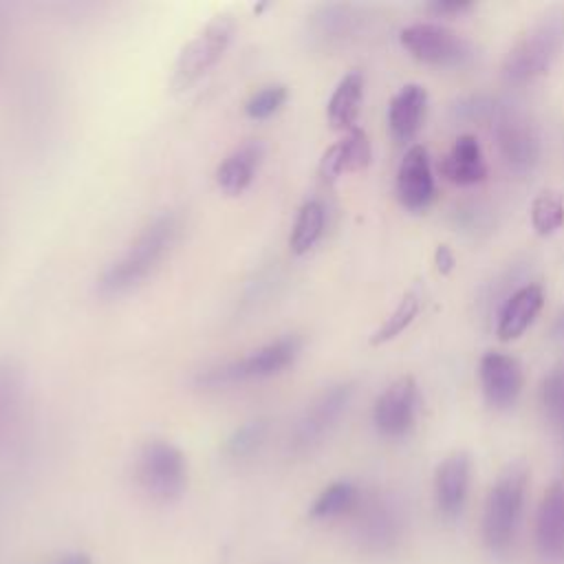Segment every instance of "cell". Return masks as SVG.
Here are the masks:
<instances>
[{
    "label": "cell",
    "mask_w": 564,
    "mask_h": 564,
    "mask_svg": "<svg viewBox=\"0 0 564 564\" xmlns=\"http://www.w3.org/2000/svg\"><path fill=\"white\" fill-rule=\"evenodd\" d=\"M544 306V289L538 282H529L516 289L502 304L498 313L496 335L500 341L518 339L538 317Z\"/></svg>",
    "instance_id": "e0dca14e"
},
{
    "label": "cell",
    "mask_w": 564,
    "mask_h": 564,
    "mask_svg": "<svg viewBox=\"0 0 564 564\" xmlns=\"http://www.w3.org/2000/svg\"><path fill=\"white\" fill-rule=\"evenodd\" d=\"M478 379L487 403L496 410L513 408L524 386V372L520 361L500 350H489L480 357Z\"/></svg>",
    "instance_id": "30bf717a"
},
{
    "label": "cell",
    "mask_w": 564,
    "mask_h": 564,
    "mask_svg": "<svg viewBox=\"0 0 564 564\" xmlns=\"http://www.w3.org/2000/svg\"><path fill=\"white\" fill-rule=\"evenodd\" d=\"M496 139L500 154L507 165L516 172H529L540 159V139L533 126L513 112L500 115L496 119Z\"/></svg>",
    "instance_id": "4fadbf2b"
},
{
    "label": "cell",
    "mask_w": 564,
    "mask_h": 564,
    "mask_svg": "<svg viewBox=\"0 0 564 564\" xmlns=\"http://www.w3.org/2000/svg\"><path fill=\"white\" fill-rule=\"evenodd\" d=\"M419 386L412 375H401L383 388L372 408V423L386 438H403L412 432L419 414Z\"/></svg>",
    "instance_id": "9c48e42d"
},
{
    "label": "cell",
    "mask_w": 564,
    "mask_h": 564,
    "mask_svg": "<svg viewBox=\"0 0 564 564\" xmlns=\"http://www.w3.org/2000/svg\"><path fill=\"white\" fill-rule=\"evenodd\" d=\"M352 15L348 7L341 4H326L319 7L313 15H311V33L319 40H335L341 37L348 29H350Z\"/></svg>",
    "instance_id": "f1b7e54d"
},
{
    "label": "cell",
    "mask_w": 564,
    "mask_h": 564,
    "mask_svg": "<svg viewBox=\"0 0 564 564\" xmlns=\"http://www.w3.org/2000/svg\"><path fill=\"white\" fill-rule=\"evenodd\" d=\"M361 535L372 549H386L399 535V518L386 500H372L361 516Z\"/></svg>",
    "instance_id": "603a6c76"
},
{
    "label": "cell",
    "mask_w": 564,
    "mask_h": 564,
    "mask_svg": "<svg viewBox=\"0 0 564 564\" xmlns=\"http://www.w3.org/2000/svg\"><path fill=\"white\" fill-rule=\"evenodd\" d=\"M352 394L355 386L350 381L333 383L324 388L319 394H315L291 427L286 445L289 452L295 456H304L317 449L330 436V432L348 410Z\"/></svg>",
    "instance_id": "8992f818"
},
{
    "label": "cell",
    "mask_w": 564,
    "mask_h": 564,
    "mask_svg": "<svg viewBox=\"0 0 564 564\" xmlns=\"http://www.w3.org/2000/svg\"><path fill=\"white\" fill-rule=\"evenodd\" d=\"M364 101V73L361 70H348L335 86V90L328 97L326 104V119L330 128L348 132L355 128L359 110Z\"/></svg>",
    "instance_id": "ffe728a7"
},
{
    "label": "cell",
    "mask_w": 564,
    "mask_h": 564,
    "mask_svg": "<svg viewBox=\"0 0 564 564\" xmlns=\"http://www.w3.org/2000/svg\"><path fill=\"white\" fill-rule=\"evenodd\" d=\"M425 112H427L425 86L416 82L401 86L388 104V128L394 141L399 143L412 141L425 121Z\"/></svg>",
    "instance_id": "ac0fdd59"
},
{
    "label": "cell",
    "mask_w": 564,
    "mask_h": 564,
    "mask_svg": "<svg viewBox=\"0 0 564 564\" xmlns=\"http://www.w3.org/2000/svg\"><path fill=\"white\" fill-rule=\"evenodd\" d=\"M267 436H269V419L256 416L251 421H245L240 427H236L227 436V441L223 445V454H225V458H229L234 463L247 460L260 452Z\"/></svg>",
    "instance_id": "cb8c5ba5"
},
{
    "label": "cell",
    "mask_w": 564,
    "mask_h": 564,
    "mask_svg": "<svg viewBox=\"0 0 564 564\" xmlns=\"http://www.w3.org/2000/svg\"><path fill=\"white\" fill-rule=\"evenodd\" d=\"M264 159V145L258 139H249L234 148L216 167V183L218 187L229 194H242L258 174V167Z\"/></svg>",
    "instance_id": "d6986e66"
},
{
    "label": "cell",
    "mask_w": 564,
    "mask_h": 564,
    "mask_svg": "<svg viewBox=\"0 0 564 564\" xmlns=\"http://www.w3.org/2000/svg\"><path fill=\"white\" fill-rule=\"evenodd\" d=\"M535 549L544 562L564 557V482L555 480L544 491L535 513Z\"/></svg>",
    "instance_id": "5bb4252c"
},
{
    "label": "cell",
    "mask_w": 564,
    "mask_h": 564,
    "mask_svg": "<svg viewBox=\"0 0 564 564\" xmlns=\"http://www.w3.org/2000/svg\"><path fill=\"white\" fill-rule=\"evenodd\" d=\"M438 172L445 181L467 187L482 183L489 174L482 148L474 134H460L452 148L441 156Z\"/></svg>",
    "instance_id": "2e32d148"
},
{
    "label": "cell",
    "mask_w": 564,
    "mask_h": 564,
    "mask_svg": "<svg viewBox=\"0 0 564 564\" xmlns=\"http://www.w3.org/2000/svg\"><path fill=\"white\" fill-rule=\"evenodd\" d=\"M326 227V207L317 198H308L302 203L297 209L291 236H289V247L295 256L308 253L322 238Z\"/></svg>",
    "instance_id": "44dd1931"
},
{
    "label": "cell",
    "mask_w": 564,
    "mask_h": 564,
    "mask_svg": "<svg viewBox=\"0 0 564 564\" xmlns=\"http://www.w3.org/2000/svg\"><path fill=\"white\" fill-rule=\"evenodd\" d=\"M471 482V456L465 449L447 454L434 471V502L443 518L460 516Z\"/></svg>",
    "instance_id": "7c38bea8"
},
{
    "label": "cell",
    "mask_w": 564,
    "mask_h": 564,
    "mask_svg": "<svg viewBox=\"0 0 564 564\" xmlns=\"http://www.w3.org/2000/svg\"><path fill=\"white\" fill-rule=\"evenodd\" d=\"M529 485V467L522 460L509 463L491 485L480 522V535L491 553H505L520 524L524 496Z\"/></svg>",
    "instance_id": "7a4b0ae2"
},
{
    "label": "cell",
    "mask_w": 564,
    "mask_h": 564,
    "mask_svg": "<svg viewBox=\"0 0 564 564\" xmlns=\"http://www.w3.org/2000/svg\"><path fill=\"white\" fill-rule=\"evenodd\" d=\"M300 352H302V339L297 335H282L240 359H231L196 372L194 386L205 390H216V388H227L236 383L269 379L273 375L284 372L289 366H293Z\"/></svg>",
    "instance_id": "3957f363"
},
{
    "label": "cell",
    "mask_w": 564,
    "mask_h": 564,
    "mask_svg": "<svg viewBox=\"0 0 564 564\" xmlns=\"http://www.w3.org/2000/svg\"><path fill=\"white\" fill-rule=\"evenodd\" d=\"M289 97V90L284 84H269L262 86L260 90H256L247 104H245V112L249 119H269L271 115H275L284 101Z\"/></svg>",
    "instance_id": "f546056e"
},
{
    "label": "cell",
    "mask_w": 564,
    "mask_h": 564,
    "mask_svg": "<svg viewBox=\"0 0 564 564\" xmlns=\"http://www.w3.org/2000/svg\"><path fill=\"white\" fill-rule=\"evenodd\" d=\"M22 397V372L11 359H0V443Z\"/></svg>",
    "instance_id": "4316f807"
},
{
    "label": "cell",
    "mask_w": 564,
    "mask_h": 564,
    "mask_svg": "<svg viewBox=\"0 0 564 564\" xmlns=\"http://www.w3.org/2000/svg\"><path fill=\"white\" fill-rule=\"evenodd\" d=\"M553 335H555V337H560V339H564V311H562V315H560V317H557V322H555Z\"/></svg>",
    "instance_id": "e575fe53"
},
{
    "label": "cell",
    "mask_w": 564,
    "mask_h": 564,
    "mask_svg": "<svg viewBox=\"0 0 564 564\" xmlns=\"http://www.w3.org/2000/svg\"><path fill=\"white\" fill-rule=\"evenodd\" d=\"M540 399H542V408L546 412V419L551 421V425L557 430V434L564 441V368L557 366L553 368L540 388Z\"/></svg>",
    "instance_id": "83f0119b"
},
{
    "label": "cell",
    "mask_w": 564,
    "mask_h": 564,
    "mask_svg": "<svg viewBox=\"0 0 564 564\" xmlns=\"http://www.w3.org/2000/svg\"><path fill=\"white\" fill-rule=\"evenodd\" d=\"M399 42L414 59L432 66H465L474 57L471 42L438 22L403 26Z\"/></svg>",
    "instance_id": "ba28073f"
},
{
    "label": "cell",
    "mask_w": 564,
    "mask_h": 564,
    "mask_svg": "<svg viewBox=\"0 0 564 564\" xmlns=\"http://www.w3.org/2000/svg\"><path fill=\"white\" fill-rule=\"evenodd\" d=\"M134 471L141 489L156 502H176L185 494V454L165 438H150L139 447Z\"/></svg>",
    "instance_id": "5b68a950"
},
{
    "label": "cell",
    "mask_w": 564,
    "mask_h": 564,
    "mask_svg": "<svg viewBox=\"0 0 564 564\" xmlns=\"http://www.w3.org/2000/svg\"><path fill=\"white\" fill-rule=\"evenodd\" d=\"M361 502L359 487L350 480H335L324 487L317 498L311 502L308 518L313 520H333L344 513H350Z\"/></svg>",
    "instance_id": "7402d4cb"
},
{
    "label": "cell",
    "mask_w": 564,
    "mask_h": 564,
    "mask_svg": "<svg viewBox=\"0 0 564 564\" xmlns=\"http://www.w3.org/2000/svg\"><path fill=\"white\" fill-rule=\"evenodd\" d=\"M178 231L181 218L174 212L156 214L148 225H143L126 251L99 273L95 284L97 295L110 300L137 289L170 253Z\"/></svg>",
    "instance_id": "6da1fadb"
},
{
    "label": "cell",
    "mask_w": 564,
    "mask_h": 564,
    "mask_svg": "<svg viewBox=\"0 0 564 564\" xmlns=\"http://www.w3.org/2000/svg\"><path fill=\"white\" fill-rule=\"evenodd\" d=\"M427 9L436 15H456V13H465L469 9H474V2L467 0H434L427 4Z\"/></svg>",
    "instance_id": "4dcf8cb0"
},
{
    "label": "cell",
    "mask_w": 564,
    "mask_h": 564,
    "mask_svg": "<svg viewBox=\"0 0 564 564\" xmlns=\"http://www.w3.org/2000/svg\"><path fill=\"white\" fill-rule=\"evenodd\" d=\"M421 311V295L412 289L408 291L399 304L394 306V311L379 324V328L370 335V344L372 346H381V344H388L392 341L394 337H399L419 315Z\"/></svg>",
    "instance_id": "d4e9b609"
},
{
    "label": "cell",
    "mask_w": 564,
    "mask_h": 564,
    "mask_svg": "<svg viewBox=\"0 0 564 564\" xmlns=\"http://www.w3.org/2000/svg\"><path fill=\"white\" fill-rule=\"evenodd\" d=\"M531 227L538 236H553L564 227V198L560 192H540L529 207Z\"/></svg>",
    "instance_id": "484cf974"
},
{
    "label": "cell",
    "mask_w": 564,
    "mask_h": 564,
    "mask_svg": "<svg viewBox=\"0 0 564 564\" xmlns=\"http://www.w3.org/2000/svg\"><path fill=\"white\" fill-rule=\"evenodd\" d=\"M564 46V11H549L533 22L509 48L502 77L509 84H527L544 75Z\"/></svg>",
    "instance_id": "277c9868"
},
{
    "label": "cell",
    "mask_w": 564,
    "mask_h": 564,
    "mask_svg": "<svg viewBox=\"0 0 564 564\" xmlns=\"http://www.w3.org/2000/svg\"><path fill=\"white\" fill-rule=\"evenodd\" d=\"M234 31L236 22L229 13L214 15L178 53L172 75L174 88L187 90L203 79L229 48Z\"/></svg>",
    "instance_id": "52a82bcc"
},
{
    "label": "cell",
    "mask_w": 564,
    "mask_h": 564,
    "mask_svg": "<svg viewBox=\"0 0 564 564\" xmlns=\"http://www.w3.org/2000/svg\"><path fill=\"white\" fill-rule=\"evenodd\" d=\"M4 33H7V15L0 7V64H2V46H4Z\"/></svg>",
    "instance_id": "836d02e7"
},
{
    "label": "cell",
    "mask_w": 564,
    "mask_h": 564,
    "mask_svg": "<svg viewBox=\"0 0 564 564\" xmlns=\"http://www.w3.org/2000/svg\"><path fill=\"white\" fill-rule=\"evenodd\" d=\"M434 264H436L441 275H447L454 269V264H456L454 251L447 245H438L436 251H434Z\"/></svg>",
    "instance_id": "1f68e13d"
},
{
    "label": "cell",
    "mask_w": 564,
    "mask_h": 564,
    "mask_svg": "<svg viewBox=\"0 0 564 564\" xmlns=\"http://www.w3.org/2000/svg\"><path fill=\"white\" fill-rule=\"evenodd\" d=\"M397 198L410 212H423L436 198L432 161H430L425 145H421V143L410 145L399 163Z\"/></svg>",
    "instance_id": "8fae6325"
},
{
    "label": "cell",
    "mask_w": 564,
    "mask_h": 564,
    "mask_svg": "<svg viewBox=\"0 0 564 564\" xmlns=\"http://www.w3.org/2000/svg\"><path fill=\"white\" fill-rule=\"evenodd\" d=\"M53 564H93L90 555L88 553H82V551H70V553H64L59 555Z\"/></svg>",
    "instance_id": "d6a6232c"
},
{
    "label": "cell",
    "mask_w": 564,
    "mask_h": 564,
    "mask_svg": "<svg viewBox=\"0 0 564 564\" xmlns=\"http://www.w3.org/2000/svg\"><path fill=\"white\" fill-rule=\"evenodd\" d=\"M372 161V145L364 128L355 126L333 143L319 159V176L324 183H335L344 172H361Z\"/></svg>",
    "instance_id": "9a60e30c"
}]
</instances>
